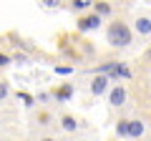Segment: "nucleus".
<instances>
[{"label":"nucleus","instance_id":"nucleus-20","mask_svg":"<svg viewBox=\"0 0 151 141\" xmlns=\"http://www.w3.org/2000/svg\"><path fill=\"white\" fill-rule=\"evenodd\" d=\"M43 5H48V8H55V5H60L58 0H43Z\"/></svg>","mask_w":151,"mask_h":141},{"label":"nucleus","instance_id":"nucleus-14","mask_svg":"<svg viewBox=\"0 0 151 141\" xmlns=\"http://www.w3.org/2000/svg\"><path fill=\"white\" fill-rule=\"evenodd\" d=\"M8 98H10V81L0 78V103H5Z\"/></svg>","mask_w":151,"mask_h":141},{"label":"nucleus","instance_id":"nucleus-21","mask_svg":"<svg viewBox=\"0 0 151 141\" xmlns=\"http://www.w3.org/2000/svg\"><path fill=\"white\" fill-rule=\"evenodd\" d=\"M38 141H58V139H53V136H40Z\"/></svg>","mask_w":151,"mask_h":141},{"label":"nucleus","instance_id":"nucleus-4","mask_svg":"<svg viewBox=\"0 0 151 141\" xmlns=\"http://www.w3.org/2000/svg\"><path fill=\"white\" fill-rule=\"evenodd\" d=\"M88 91H91V96H96V98L108 96V91H111V78L108 76H93L91 83H88Z\"/></svg>","mask_w":151,"mask_h":141},{"label":"nucleus","instance_id":"nucleus-3","mask_svg":"<svg viewBox=\"0 0 151 141\" xmlns=\"http://www.w3.org/2000/svg\"><path fill=\"white\" fill-rule=\"evenodd\" d=\"M101 23L103 20L96 15V13H86V15H78V20H76V30H78V33H91V30H98Z\"/></svg>","mask_w":151,"mask_h":141},{"label":"nucleus","instance_id":"nucleus-2","mask_svg":"<svg viewBox=\"0 0 151 141\" xmlns=\"http://www.w3.org/2000/svg\"><path fill=\"white\" fill-rule=\"evenodd\" d=\"M126 101H129V88H126V83H111L108 106H111V109H121Z\"/></svg>","mask_w":151,"mask_h":141},{"label":"nucleus","instance_id":"nucleus-23","mask_svg":"<svg viewBox=\"0 0 151 141\" xmlns=\"http://www.w3.org/2000/svg\"><path fill=\"white\" fill-rule=\"evenodd\" d=\"M144 58H146V60H151V48H149V50L144 53Z\"/></svg>","mask_w":151,"mask_h":141},{"label":"nucleus","instance_id":"nucleus-5","mask_svg":"<svg viewBox=\"0 0 151 141\" xmlns=\"http://www.w3.org/2000/svg\"><path fill=\"white\" fill-rule=\"evenodd\" d=\"M73 93H76L73 83H60V86H55L53 91H50V98H53L55 103H68L70 98H73Z\"/></svg>","mask_w":151,"mask_h":141},{"label":"nucleus","instance_id":"nucleus-1","mask_svg":"<svg viewBox=\"0 0 151 141\" xmlns=\"http://www.w3.org/2000/svg\"><path fill=\"white\" fill-rule=\"evenodd\" d=\"M106 43L111 48H129L134 43V28L126 20H121V18L111 20L106 25Z\"/></svg>","mask_w":151,"mask_h":141},{"label":"nucleus","instance_id":"nucleus-24","mask_svg":"<svg viewBox=\"0 0 151 141\" xmlns=\"http://www.w3.org/2000/svg\"><path fill=\"white\" fill-rule=\"evenodd\" d=\"M111 141H119V139H111Z\"/></svg>","mask_w":151,"mask_h":141},{"label":"nucleus","instance_id":"nucleus-12","mask_svg":"<svg viewBox=\"0 0 151 141\" xmlns=\"http://www.w3.org/2000/svg\"><path fill=\"white\" fill-rule=\"evenodd\" d=\"M119 78H124V81H131V78H134L131 68H129L126 63H121V60H119V68H116V73L111 76V81H119Z\"/></svg>","mask_w":151,"mask_h":141},{"label":"nucleus","instance_id":"nucleus-11","mask_svg":"<svg viewBox=\"0 0 151 141\" xmlns=\"http://www.w3.org/2000/svg\"><path fill=\"white\" fill-rule=\"evenodd\" d=\"M33 121H35L38 126H43V129H45V126L53 124V114H50L48 109H40V111H35V114H33Z\"/></svg>","mask_w":151,"mask_h":141},{"label":"nucleus","instance_id":"nucleus-9","mask_svg":"<svg viewBox=\"0 0 151 141\" xmlns=\"http://www.w3.org/2000/svg\"><path fill=\"white\" fill-rule=\"evenodd\" d=\"M91 13H96L101 20H106V18H111V15H113V5H111V3H103V0H98V3H93Z\"/></svg>","mask_w":151,"mask_h":141},{"label":"nucleus","instance_id":"nucleus-17","mask_svg":"<svg viewBox=\"0 0 151 141\" xmlns=\"http://www.w3.org/2000/svg\"><path fill=\"white\" fill-rule=\"evenodd\" d=\"M10 63H13V58L5 53V50H0V68H8Z\"/></svg>","mask_w":151,"mask_h":141},{"label":"nucleus","instance_id":"nucleus-19","mask_svg":"<svg viewBox=\"0 0 151 141\" xmlns=\"http://www.w3.org/2000/svg\"><path fill=\"white\" fill-rule=\"evenodd\" d=\"M10 58H13V63H20V65L28 63V55L25 53H15V55H10Z\"/></svg>","mask_w":151,"mask_h":141},{"label":"nucleus","instance_id":"nucleus-8","mask_svg":"<svg viewBox=\"0 0 151 141\" xmlns=\"http://www.w3.org/2000/svg\"><path fill=\"white\" fill-rule=\"evenodd\" d=\"M144 134H146V121L131 119V121H129V139H141Z\"/></svg>","mask_w":151,"mask_h":141},{"label":"nucleus","instance_id":"nucleus-18","mask_svg":"<svg viewBox=\"0 0 151 141\" xmlns=\"http://www.w3.org/2000/svg\"><path fill=\"white\" fill-rule=\"evenodd\" d=\"M55 73H58V76H68V73H73V68H70V65H55Z\"/></svg>","mask_w":151,"mask_h":141},{"label":"nucleus","instance_id":"nucleus-7","mask_svg":"<svg viewBox=\"0 0 151 141\" xmlns=\"http://www.w3.org/2000/svg\"><path fill=\"white\" fill-rule=\"evenodd\" d=\"M134 33L141 35V38H149L151 35V18L149 15H139L134 20Z\"/></svg>","mask_w":151,"mask_h":141},{"label":"nucleus","instance_id":"nucleus-15","mask_svg":"<svg viewBox=\"0 0 151 141\" xmlns=\"http://www.w3.org/2000/svg\"><path fill=\"white\" fill-rule=\"evenodd\" d=\"M18 98H20L23 101V106H25V109H33V106H35V96H30V93H18Z\"/></svg>","mask_w":151,"mask_h":141},{"label":"nucleus","instance_id":"nucleus-6","mask_svg":"<svg viewBox=\"0 0 151 141\" xmlns=\"http://www.w3.org/2000/svg\"><path fill=\"white\" fill-rule=\"evenodd\" d=\"M58 126H60V131H65V134H76V131L81 129V121L76 119L73 114H60L58 116Z\"/></svg>","mask_w":151,"mask_h":141},{"label":"nucleus","instance_id":"nucleus-13","mask_svg":"<svg viewBox=\"0 0 151 141\" xmlns=\"http://www.w3.org/2000/svg\"><path fill=\"white\" fill-rule=\"evenodd\" d=\"M113 131H116V139H119V141L129 139V119H119L116 126H113Z\"/></svg>","mask_w":151,"mask_h":141},{"label":"nucleus","instance_id":"nucleus-16","mask_svg":"<svg viewBox=\"0 0 151 141\" xmlns=\"http://www.w3.org/2000/svg\"><path fill=\"white\" fill-rule=\"evenodd\" d=\"M50 101H53V98H50V91H40V93H35V103H40V106H48Z\"/></svg>","mask_w":151,"mask_h":141},{"label":"nucleus","instance_id":"nucleus-10","mask_svg":"<svg viewBox=\"0 0 151 141\" xmlns=\"http://www.w3.org/2000/svg\"><path fill=\"white\" fill-rule=\"evenodd\" d=\"M68 8H70L73 13H78V15H86V13H91L93 0H70V3H68Z\"/></svg>","mask_w":151,"mask_h":141},{"label":"nucleus","instance_id":"nucleus-22","mask_svg":"<svg viewBox=\"0 0 151 141\" xmlns=\"http://www.w3.org/2000/svg\"><path fill=\"white\" fill-rule=\"evenodd\" d=\"M0 141H20V139H15V136H5V139H0Z\"/></svg>","mask_w":151,"mask_h":141}]
</instances>
